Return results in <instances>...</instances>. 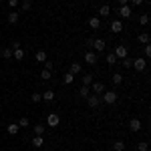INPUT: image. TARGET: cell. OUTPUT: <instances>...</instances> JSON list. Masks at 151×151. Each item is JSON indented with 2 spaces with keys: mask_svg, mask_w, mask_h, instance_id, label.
<instances>
[{
  "mask_svg": "<svg viewBox=\"0 0 151 151\" xmlns=\"http://www.w3.org/2000/svg\"><path fill=\"white\" fill-rule=\"evenodd\" d=\"M131 69L143 73V70L147 69V58H133V67H131Z\"/></svg>",
  "mask_w": 151,
  "mask_h": 151,
  "instance_id": "cell-1",
  "label": "cell"
},
{
  "mask_svg": "<svg viewBox=\"0 0 151 151\" xmlns=\"http://www.w3.org/2000/svg\"><path fill=\"white\" fill-rule=\"evenodd\" d=\"M113 55H115V57L121 60V58L129 57V48L125 47V45H117V48H115V52H113Z\"/></svg>",
  "mask_w": 151,
  "mask_h": 151,
  "instance_id": "cell-2",
  "label": "cell"
},
{
  "mask_svg": "<svg viewBox=\"0 0 151 151\" xmlns=\"http://www.w3.org/2000/svg\"><path fill=\"white\" fill-rule=\"evenodd\" d=\"M103 101L107 105H115L117 103V91H107V93H103Z\"/></svg>",
  "mask_w": 151,
  "mask_h": 151,
  "instance_id": "cell-3",
  "label": "cell"
},
{
  "mask_svg": "<svg viewBox=\"0 0 151 151\" xmlns=\"http://www.w3.org/2000/svg\"><path fill=\"white\" fill-rule=\"evenodd\" d=\"M87 103H89V107H91V109H99V105H101V97L91 93L89 97H87Z\"/></svg>",
  "mask_w": 151,
  "mask_h": 151,
  "instance_id": "cell-4",
  "label": "cell"
},
{
  "mask_svg": "<svg viewBox=\"0 0 151 151\" xmlns=\"http://www.w3.org/2000/svg\"><path fill=\"white\" fill-rule=\"evenodd\" d=\"M58 123H60L58 113H48V117H47V125L48 127H58Z\"/></svg>",
  "mask_w": 151,
  "mask_h": 151,
  "instance_id": "cell-5",
  "label": "cell"
},
{
  "mask_svg": "<svg viewBox=\"0 0 151 151\" xmlns=\"http://www.w3.org/2000/svg\"><path fill=\"white\" fill-rule=\"evenodd\" d=\"M91 48H95V52L99 55V52H103L105 48H107V42H105L103 38H95V40H93V47H91Z\"/></svg>",
  "mask_w": 151,
  "mask_h": 151,
  "instance_id": "cell-6",
  "label": "cell"
},
{
  "mask_svg": "<svg viewBox=\"0 0 151 151\" xmlns=\"http://www.w3.org/2000/svg\"><path fill=\"white\" fill-rule=\"evenodd\" d=\"M91 93H93V95H103L105 93V85L101 81L91 83Z\"/></svg>",
  "mask_w": 151,
  "mask_h": 151,
  "instance_id": "cell-7",
  "label": "cell"
},
{
  "mask_svg": "<svg viewBox=\"0 0 151 151\" xmlns=\"http://www.w3.org/2000/svg\"><path fill=\"white\" fill-rule=\"evenodd\" d=\"M141 127H143V125H141V121L137 119V117L129 119V129H131L133 133H139V131H141Z\"/></svg>",
  "mask_w": 151,
  "mask_h": 151,
  "instance_id": "cell-8",
  "label": "cell"
},
{
  "mask_svg": "<svg viewBox=\"0 0 151 151\" xmlns=\"http://www.w3.org/2000/svg\"><path fill=\"white\" fill-rule=\"evenodd\" d=\"M119 16H121V18H131V14H133V10H131V6H127V4H125V6H119Z\"/></svg>",
  "mask_w": 151,
  "mask_h": 151,
  "instance_id": "cell-9",
  "label": "cell"
},
{
  "mask_svg": "<svg viewBox=\"0 0 151 151\" xmlns=\"http://www.w3.org/2000/svg\"><path fill=\"white\" fill-rule=\"evenodd\" d=\"M97 60H99V57H97V52H95V50H87V52H85V63L95 65Z\"/></svg>",
  "mask_w": 151,
  "mask_h": 151,
  "instance_id": "cell-10",
  "label": "cell"
},
{
  "mask_svg": "<svg viewBox=\"0 0 151 151\" xmlns=\"http://www.w3.org/2000/svg\"><path fill=\"white\" fill-rule=\"evenodd\" d=\"M111 32H113V35L123 32V22H121V20H113V22H111Z\"/></svg>",
  "mask_w": 151,
  "mask_h": 151,
  "instance_id": "cell-11",
  "label": "cell"
},
{
  "mask_svg": "<svg viewBox=\"0 0 151 151\" xmlns=\"http://www.w3.org/2000/svg\"><path fill=\"white\" fill-rule=\"evenodd\" d=\"M20 20V12L18 10H10L8 12V24H16Z\"/></svg>",
  "mask_w": 151,
  "mask_h": 151,
  "instance_id": "cell-12",
  "label": "cell"
},
{
  "mask_svg": "<svg viewBox=\"0 0 151 151\" xmlns=\"http://www.w3.org/2000/svg\"><path fill=\"white\" fill-rule=\"evenodd\" d=\"M30 8H32L30 0H20V4H18V8H16V10H18V12H28Z\"/></svg>",
  "mask_w": 151,
  "mask_h": 151,
  "instance_id": "cell-13",
  "label": "cell"
},
{
  "mask_svg": "<svg viewBox=\"0 0 151 151\" xmlns=\"http://www.w3.org/2000/svg\"><path fill=\"white\" fill-rule=\"evenodd\" d=\"M107 16H111V6L109 4H103L99 8V18H107Z\"/></svg>",
  "mask_w": 151,
  "mask_h": 151,
  "instance_id": "cell-14",
  "label": "cell"
},
{
  "mask_svg": "<svg viewBox=\"0 0 151 151\" xmlns=\"http://www.w3.org/2000/svg\"><path fill=\"white\" fill-rule=\"evenodd\" d=\"M89 26H91L93 30L101 28V18H99V16H91V18H89Z\"/></svg>",
  "mask_w": 151,
  "mask_h": 151,
  "instance_id": "cell-15",
  "label": "cell"
},
{
  "mask_svg": "<svg viewBox=\"0 0 151 151\" xmlns=\"http://www.w3.org/2000/svg\"><path fill=\"white\" fill-rule=\"evenodd\" d=\"M42 101H47V103H50V101H55V91H50V89H47V91H42Z\"/></svg>",
  "mask_w": 151,
  "mask_h": 151,
  "instance_id": "cell-16",
  "label": "cell"
},
{
  "mask_svg": "<svg viewBox=\"0 0 151 151\" xmlns=\"http://www.w3.org/2000/svg\"><path fill=\"white\" fill-rule=\"evenodd\" d=\"M6 131H8V135H18L20 127H18V123H10V125H6Z\"/></svg>",
  "mask_w": 151,
  "mask_h": 151,
  "instance_id": "cell-17",
  "label": "cell"
},
{
  "mask_svg": "<svg viewBox=\"0 0 151 151\" xmlns=\"http://www.w3.org/2000/svg\"><path fill=\"white\" fill-rule=\"evenodd\" d=\"M81 70H83L81 63H73V65H70V67H69V73H70V75H79Z\"/></svg>",
  "mask_w": 151,
  "mask_h": 151,
  "instance_id": "cell-18",
  "label": "cell"
},
{
  "mask_svg": "<svg viewBox=\"0 0 151 151\" xmlns=\"http://www.w3.org/2000/svg\"><path fill=\"white\" fill-rule=\"evenodd\" d=\"M149 40H151V36L147 35V32H141V35L137 36V42H141V45H149Z\"/></svg>",
  "mask_w": 151,
  "mask_h": 151,
  "instance_id": "cell-19",
  "label": "cell"
},
{
  "mask_svg": "<svg viewBox=\"0 0 151 151\" xmlns=\"http://www.w3.org/2000/svg\"><path fill=\"white\" fill-rule=\"evenodd\" d=\"M45 135H35V139H32V147H42V143H45V139H42Z\"/></svg>",
  "mask_w": 151,
  "mask_h": 151,
  "instance_id": "cell-20",
  "label": "cell"
},
{
  "mask_svg": "<svg viewBox=\"0 0 151 151\" xmlns=\"http://www.w3.org/2000/svg\"><path fill=\"white\" fill-rule=\"evenodd\" d=\"M111 79H113V85H121L123 83V73H113Z\"/></svg>",
  "mask_w": 151,
  "mask_h": 151,
  "instance_id": "cell-21",
  "label": "cell"
},
{
  "mask_svg": "<svg viewBox=\"0 0 151 151\" xmlns=\"http://www.w3.org/2000/svg\"><path fill=\"white\" fill-rule=\"evenodd\" d=\"M89 95H91V87L83 85V87H81V91H79V97H83V99H87Z\"/></svg>",
  "mask_w": 151,
  "mask_h": 151,
  "instance_id": "cell-22",
  "label": "cell"
},
{
  "mask_svg": "<svg viewBox=\"0 0 151 151\" xmlns=\"http://www.w3.org/2000/svg\"><path fill=\"white\" fill-rule=\"evenodd\" d=\"M125 147H127L125 141H121V139H117L115 143H113V149H115V151H125Z\"/></svg>",
  "mask_w": 151,
  "mask_h": 151,
  "instance_id": "cell-23",
  "label": "cell"
},
{
  "mask_svg": "<svg viewBox=\"0 0 151 151\" xmlns=\"http://www.w3.org/2000/svg\"><path fill=\"white\" fill-rule=\"evenodd\" d=\"M35 58H36V60H38V63H40V65H42V63L47 60V52H45V50H36Z\"/></svg>",
  "mask_w": 151,
  "mask_h": 151,
  "instance_id": "cell-24",
  "label": "cell"
},
{
  "mask_svg": "<svg viewBox=\"0 0 151 151\" xmlns=\"http://www.w3.org/2000/svg\"><path fill=\"white\" fill-rule=\"evenodd\" d=\"M12 58H14V60H22L24 58V50L22 48H16V50L12 52Z\"/></svg>",
  "mask_w": 151,
  "mask_h": 151,
  "instance_id": "cell-25",
  "label": "cell"
},
{
  "mask_svg": "<svg viewBox=\"0 0 151 151\" xmlns=\"http://www.w3.org/2000/svg\"><path fill=\"white\" fill-rule=\"evenodd\" d=\"M137 151H149V143L147 141H137Z\"/></svg>",
  "mask_w": 151,
  "mask_h": 151,
  "instance_id": "cell-26",
  "label": "cell"
},
{
  "mask_svg": "<svg viewBox=\"0 0 151 151\" xmlns=\"http://www.w3.org/2000/svg\"><path fill=\"white\" fill-rule=\"evenodd\" d=\"M91 83H93V75H91V73H87V75H83V85H87V87H91Z\"/></svg>",
  "mask_w": 151,
  "mask_h": 151,
  "instance_id": "cell-27",
  "label": "cell"
},
{
  "mask_svg": "<svg viewBox=\"0 0 151 151\" xmlns=\"http://www.w3.org/2000/svg\"><path fill=\"white\" fill-rule=\"evenodd\" d=\"M121 63H123V69H131L133 67V58H129V57L121 58Z\"/></svg>",
  "mask_w": 151,
  "mask_h": 151,
  "instance_id": "cell-28",
  "label": "cell"
},
{
  "mask_svg": "<svg viewBox=\"0 0 151 151\" xmlns=\"http://www.w3.org/2000/svg\"><path fill=\"white\" fill-rule=\"evenodd\" d=\"M28 125H30V121H28L26 117H20V119H18V127L20 129H26Z\"/></svg>",
  "mask_w": 151,
  "mask_h": 151,
  "instance_id": "cell-29",
  "label": "cell"
},
{
  "mask_svg": "<svg viewBox=\"0 0 151 151\" xmlns=\"http://www.w3.org/2000/svg\"><path fill=\"white\" fill-rule=\"evenodd\" d=\"M63 81H65V85H70V83L75 81V75H70V73H65V75H63Z\"/></svg>",
  "mask_w": 151,
  "mask_h": 151,
  "instance_id": "cell-30",
  "label": "cell"
},
{
  "mask_svg": "<svg viewBox=\"0 0 151 151\" xmlns=\"http://www.w3.org/2000/svg\"><path fill=\"white\" fill-rule=\"evenodd\" d=\"M115 63H117V57L113 55V52H109V55H107V65H109V67H113Z\"/></svg>",
  "mask_w": 151,
  "mask_h": 151,
  "instance_id": "cell-31",
  "label": "cell"
},
{
  "mask_svg": "<svg viewBox=\"0 0 151 151\" xmlns=\"http://www.w3.org/2000/svg\"><path fill=\"white\" fill-rule=\"evenodd\" d=\"M139 24L141 26H147V24H149V14H141L139 16Z\"/></svg>",
  "mask_w": 151,
  "mask_h": 151,
  "instance_id": "cell-32",
  "label": "cell"
},
{
  "mask_svg": "<svg viewBox=\"0 0 151 151\" xmlns=\"http://www.w3.org/2000/svg\"><path fill=\"white\" fill-rule=\"evenodd\" d=\"M35 135H45V125H42V123L35 125Z\"/></svg>",
  "mask_w": 151,
  "mask_h": 151,
  "instance_id": "cell-33",
  "label": "cell"
},
{
  "mask_svg": "<svg viewBox=\"0 0 151 151\" xmlns=\"http://www.w3.org/2000/svg\"><path fill=\"white\" fill-rule=\"evenodd\" d=\"M12 52H14V50H12L10 47L2 48V57H4V58H12Z\"/></svg>",
  "mask_w": 151,
  "mask_h": 151,
  "instance_id": "cell-34",
  "label": "cell"
},
{
  "mask_svg": "<svg viewBox=\"0 0 151 151\" xmlns=\"http://www.w3.org/2000/svg\"><path fill=\"white\" fill-rule=\"evenodd\" d=\"M30 99H32V103H40V101H42V93H32Z\"/></svg>",
  "mask_w": 151,
  "mask_h": 151,
  "instance_id": "cell-35",
  "label": "cell"
},
{
  "mask_svg": "<svg viewBox=\"0 0 151 151\" xmlns=\"http://www.w3.org/2000/svg\"><path fill=\"white\" fill-rule=\"evenodd\" d=\"M18 4H20V0H8V8H10V10H16Z\"/></svg>",
  "mask_w": 151,
  "mask_h": 151,
  "instance_id": "cell-36",
  "label": "cell"
},
{
  "mask_svg": "<svg viewBox=\"0 0 151 151\" xmlns=\"http://www.w3.org/2000/svg\"><path fill=\"white\" fill-rule=\"evenodd\" d=\"M40 79H42V81H50V70H45V69H42V73H40Z\"/></svg>",
  "mask_w": 151,
  "mask_h": 151,
  "instance_id": "cell-37",
  "label": "cell"
},
{
  "mask_svg": "<svg viewBox=\"0 0 151 151\" xmlns=\"http://www.w3.org/2000/svg\"><path fill=\"white\" fill-rule=\"evenodd\" d=\"M42 65H45V70H50V73H52V69H55V65H52L50 60H45Z\"/></svg>",
  "mask_w": 151,
  "mask_h": 151,
  "instance_id": "cell-38",
  "label": "cell"
},
{
  "mask_svg": "<svg viewBox=\"0 0 151 151\" xmlns=\"http://www.w3.org/2000/svg\"><path fill=\"white\" fill-rule=\"evenodd\" d=\"M149 57H151V47L145 45V58H149Z\"/></svg>",
  "mask_w": 151,
  "mask_h": 151,
  "instance_id": "cell-39",
  "label": "cell"
},
{
  "mask_svg": "<svg viewBox=\"0 0 151 151\" xmlns=\"http://www.w3.org/2000/svg\"><path fill=\"white\" fill-rule=\"evenodd\" d=\"M10 48H12V50H16V48H20V42H18V40H14V42L10 45Z\"/></svg>",
  "mask_w": 151,
  "mask_h": 151,
  "instance_id": "cell-40",
  "label": "cell"
},
{
  "mask_svg": "<svg viewBox=\"0 0 151 151\" xmlns=\"http://www.w3.org/2000/svg\"><path fill=\"white\" fill-rule=\"evenodd\" d=\"M93 40H95V36H91V38H87V47H93Z\"/></svg>",
  "mask_w": 151,
  "mask_h": 151,
  "instance_id": "cell-41",
  "label": "cell"
},
{
  "mask_svg": "<svg viewBox=\"0 0 151 151\" xmlns=\"http://www.w3.org/2000/svg\"><path fill=\"white\" fill-rule=\"evenodd\" d=\"M131 4L133 6H139V4H143V0H131Z\"/></svg>",
  "mask_w": 151,
  "mask_h": 151,
  "instance_id": "cell-42",
  "label": "cell"
},
{
  "mask_svg": "<svg viewBox=\"0 0 151 151\" xmlns=\"http://www.w3.org/2000/svg\"><path fill=\"white\" fill-rule=\"evenodd\" d=\"M127 2H129V0H119V4H121V6H125Z\"/></svg>",
  "mask_w": 151,
  "mask_h": 151,
  "instance_id": "cell-43",
  "label": "cell"
},
{
  "mask_svg": "<svg viewBox=\"0 0 151 151\" xmlns=\"http://www.w3.org/2000/svg\"><path fill=\"white\" fill-rule=\"evenodd\" d=\"M65 151H70V149H65Z\"/></svg>",
  "mask_w": 151,
  "mask_h": 151,
  "instance_id": "cell-44",
  "label": "cell"
},
{
  "mask_svg": "<svg viewBox=\"0 0 151 151\" xmlns=\"http://www.w3.org/2000/svg\"><path fill=\"white\" fill-rule=\"evenodd\" d=\"M50 151H52V149H50Z\"/></svg>",
  "mask_w": 151,
  "mask_h": 151,
  "instance_id": "cell-45",
  "label": "cell"
}]
</instances>
